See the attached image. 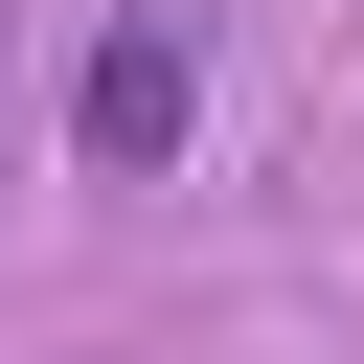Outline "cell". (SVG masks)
Segmentation results:
<instances>
[{"label": "cell", "mask_w": 364, "mask_h": 364, "mask_svg": "<svg viewBox=\"0 0 364 364\" xmlns=\"http://www.w3.org/2000/svg\"><path fill=\"white\" fill-rule=\"evenodd\" d=\"M182 136H205V0H114L91 68H68V159L91 182H159Z\"/></svg>", "instance_id": "obj_1"}]
</instances>
